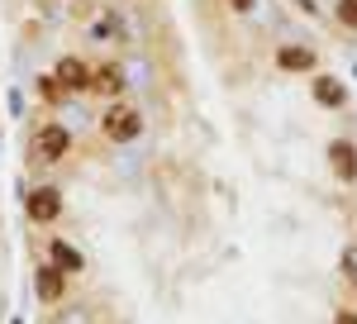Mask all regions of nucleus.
I'll return each mask as SVG.
<instances>
[{
  "instance_id": "11",
  "label": "nucleus",
  "mask_w": 357,
  "mask_h": 324,
  "mask_svg": "<svg viewBox=\"0 0 357 324\" xmlns=\"http://www.w3.org/2000/svg\"><path fill=\"white\" fill-rule=\"evenodd\" d=\"M91 38L105 43V38H129V34H124V20H119V15H100V20L91 24Z\"/></svg>"
},
{
  "instance_id": "17",
  "label": "nucleus",
  "mask_w": 357,
  "mask_h": 324,
  "mask_svg": "<svg viewBox=\"0 0 357 324\" xmlns=\"http://www.w3.org/2000/svg\"><path fill=\"white\" fill-rule=\"evenodd\" d=\"M291 5H296V10H305V15H319V5H314V0H291Z\"/></svg>"
},
{
  "instance_id": "2",
  "label": "nucleus",
  "mask_w": 357,
  "mask_h": 324,
  "mask_svg": "<svg viewBox=\"0 0 357 324\" xmlns=\"http://www.w3.org/2000/svg\"><path fill=\"white\" fill-rule=\"evenodd\" d=\"M29 148L38 153V162H62L67 153H72V134H67V124L48 119V124L33 129V143H29Z\"/></svg>"
},
{
  "instance_id": "14",
  "label": "nucleus",
  "mask_w": 357,
  "mask_h": 324,
  "mask_svg": "<svg viewBox=\"0 0 357 324\" xmlns=\"http://www.w3.org/2000/svg\"><path fill=\"white\" fill-rule=\"evenodd\" d=\"M343 277L357 281V243H353V248H343Z\"/></svg>"
},
{
  "instance_id": "13",
  "label": "nucleus",
  "mask_w": 357,
  "mask_h": 324,
  "mask_svg": "<svg viewBox=\"0 0 357 324\" xmlns=\"http://www.w3.org/2000/svg\"><path fill=\"white\" fill-rule=\"evenodd\" d=\"M38 91H43V96H48V101H53V105H57L67 86H62V81H57V77H43V81H38Z\"/></svg>"
},
{
  "instance_id": "9",
  "label": "nucleus",
  "mask_w": 357,
  "mask_h": 324,
  "mask_svg": "<svg viewBox=\"0 0 357 324\" xmlns=\"http://www.w3.org/2000/svg\"><path fill=\"white\" fill-rule=\"evenodd\" d=\"M33 281H38V296L48 300V305H57V300L67 296V272H57L53 263H43V267H38V277H33Z\"/></svg>"
},
{
  "instance_id": "18",
  "label": "nucleus",
  "mask_w": 357,
  "mask_h": 324,
  "mask_svg": "<svg viewBox=\"0 0 357 324\" xmlns=\"http://www.w3.org/2000/svg\"><path fill=\"white\" fill-rule=\"evenodd\" d=\"M353 72H357V67H353Z\"/></svg>"
},
{
  "instance_id": "4",
  "label": "nucleus",
  "mask_w": 357,
  "mask_h": 324,
  "mask_svg": "<svg viewBox=\"0 0 357 324\" xmlns=\"http://www.w3.org/2000/svg\"><path fill=\"white\" fill-rule=\"evenodd\" d=\"M310 96H314L319 110H343L348 105V86L338 77H329V72H314V77H310Z\"/></svg>"
},
{
  "instance_id": "15",
  "label": "nucleus",
  "mask_w": 357,
  "mask_h": 324,
  "mask_svg": "<svg viewBox=\"0 0 357 324\" xmlns=\"http://www.w3.org/2000/svg\"><path fill=\"white\" fill-rule=\"evenodd\" d=\"M224 5H229L234 15H252V10H257V0H224Z\"/></svg>"
},
{
  "instance_id": "6",
  "label": "nucleus",
  "mask_w": 357,
  "mask_h": 324,
  "mask_svg": "<svg viewBox=\"0 0 357 324\" xmlns=\"http://www.w3.org/2000/svg\"><path fill=\"white\" fill-rule=\"evenodd\" d=\"M91 91L105 96V101H119V96H124V67H119V62H100V67L91 72Z\"/></svg>"
},
{
  "instance_id": "10",
  "label": "nucleus",
  "mask_w": 357,
  "mask_h": 324,
  "mask_svg": "<svg viewBox=\"0 0 357 324\" xmlns=\"http://www.w3.org/2000/svg\"><path fill=\"white\" fill-rule=\"evenodd\" d=\"M48 263H53L57 272H67V277H77V272L86 267L82 253H77V248H72L67 239H53V243H48Z\"/></svg>"
},
{
  "instance_id": "1",
  "label": "nucleus",
  "mask_w": 357,
  "mask_h": 324,
  "mask_svg": "<svg viewBox=\"0 0 357 324\" xmlns=\"http://www.w3.org/2000/svg\"><path fill=\"white\" fill-rule=\"evenodd\" d=\"M100 134L110 138V143H134L143 134V110L129 105V101H110L105 115H100Z\"/></svg>"
},
{
  "instance_id": "16",
  "label": "nucleus",
  "mask_w": 357,
  "mask_h": 324,
  "mask_svg": "<svg viewBox=\"0 0 357 324\" xmlns=\"http://www.w3.org/2000/svg\"><path fill=\"white\" fill-rule=\"evenodd\" d=\"M333 324H357V310H338V315H333Z\"/></svg>"
},
{
  "instance_id": "12",
  "label": "nucleus",
  "mask_w": 357,
  "mask_h": 324,
  "mask_svg": "<svg viewBox=\"0 0 357 324\" xmlns=\"http://www.w3.org/2000/svg\"><path fill=\"white\" fill-rule=\"evenodd\" d=\"M333 20L348 24V29H357V0H338V5H333Z\"/></svg>"
},
{
  "instance_id": "3",
  "label": "nucleus",
  "mask_w": 357,
  "mask_h": 324,
  "mask_svg": "<svg viewBox=\"0 0 357 324\" xmlns=\"http://www.w3.org/2000/svg\"><path fill=\"white\" fill-rule=\"evenodd\" d=\"M24 210L33 224H57V215H62V191L57 186H33L24 196Z\"/></svg>"
},
{
  "instance_id": "8",
  "label": "nucleus",
  "mask_w": 357,
  "mask_h": 324,
  "mask_svg": "<svg viewBox=\"0 0 357 324\" xmlns=\"http://www.w3.org/2000/svg\"><path fill=\"white\" fill-rule=\"evenodd\" d=\"M276 67L281 72H314L319 57H314V48H305V43H281L276 48Z\"/></svg>"
},
{
  "instance_id": "5",
  "label": "nucleus",
  "mask_w": 357,
  "mask_h": 324,
  "mask_svg": "<svg viewBox=\"0 0 357 324\" xmlns=\"http://www.w3.org/2000/svg\"><path fill=\"white\" fill-rule=\"evenodd\" d=\"M329 167L343 186H357V143L353 138H333L329 143Z\"/></svg>"
},
{
  "instance_id": "7",
  "label": "nucleus",
  "mask_w": 357,
  "mask_h": 324,
  "mask_svg": "<svg viewBox=\"0 0 357 324\" xmlns=\"http://www.w3.org/2000/svg\"><path fill=\"white\" fill-rule=\"evenodd\" d=\"M91 72H96V67H86L82 57H57V67H53V77L62 81V86H67V91H91Z\"/></svg>"
}]
</instances>
